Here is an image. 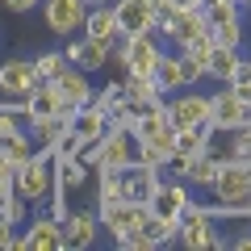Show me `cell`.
<instances>
[{
  "instance_id": "obj_1",
  "label": "cell",
  "mask_w": 251,
  "mask_h": 251,
  "mask_svg": "<svg viewBox=\"0 0 251 251\" xmlns=\"http://www.w3.org/2000/svg\"><path fill=\"white\" fill-rule=\"evenodd\" d=\"M209 201H226V205H239L251 218V163L243 159H222L209 180Z\"/></svg>"
},
{
  "instance_id": "obj_2",
  "label": "cell",
  "mask_w": 251,
  "mask_h": 251,
  "mask_svg": "<svg viewBox=\"0 0 251 251\" xmlns=\"http://www.w3.org/2000/svg\"><path fill=\"white\" fill-rule=\"evenodd\" d=\"M13 188H17V193H21V197H25L34 209L46 205V197H50V188H54V151L38 147V151L29 155L25 163H17Z\"/></svg>"
},
{
  "instance_id": "obj_3",
  "label": "cell",
  "mask_w": 251,
  "mask_h": 251,
  "mask_svg": "<svg viewBox=\"0 0 251 251\" xmlns=\"http://www.w3.org/2000/svg\"><path fill=\"white\" fill-rule=\"evenodd\" d=\"M84 17H88V4L84 0H42V21L54 38H72L84 29Z\"/></svg>"
},
{
  "instance_id": "obj_4",
  "label": "cell",
  "mask_w": 251,
  "mask_h": 251,
  "mask_svg": "<svg viewBox=\"0 0 251 251\" xmlns=\"http://www.w3.org/2000/svg\"><path fill=\"white\" fill-rule=\"evenodd\" d=\"M38 72H34V59H4L0 63V100H13V97H29L38 88Z\"/></svg>"
},
{
  "instance_id": "obj_5",
  "label": "cell",
  "mask_w": 251,
  "mask_h": 251,
  "mask_svg": "<svg viewBox=\"0 0 251 251\" xmlns=\"http://www.w3.org/2000/svg\"><path fill=\"white\" fill-rule=\"evenodd\" d=\"M168 122H172V126L209 122V92H197V88L172 92V97H168Z\"/></svg>"
},
{
  "instance_id": "obj_6",
  "label": "cell",
  "mask_w": 251,
  "mask_h": 251,
  "mask_svg": "<svg viewBox=\"0 0 251 251\" xmlns=\"http://www.w3.org/2000/svg\"><path fill=\"white\" fill-rule=\"evenodd\" d=\"M188 201H193V188H188L184 180L168 176V180H159V184H155V193H151V201H147V209H151V214H159V218H180Z\"/></svg>"
},
{
  "instance_id": "obj_7",
  "label": "cell",
  "mask_w": 251,
  "mask_h": 251,
  "mask_svg": "<svg viewBox=\"0 0 251 251\" xmlns=\"http://www.w3.org/2000/svg\"><path fill=\"white\" fill-rule=\"evenodd\" d=\"M97 218H100V226H105V230L117 239V234L134 230V226L147 218V205H134V201H126V197H117V201H100V205H97Z\"/></svg>"
},
{
  "instance_id": "obj_8",
  "label": "cell",
  "mask_w": 251,
  "mask_h": 251,
  "mask_svg": "<svg viewBox=\"0 0 251 251\" xmlns=\"http://www.w3.org/2000/svg\"><path fill=\"white\" fill-rule=\"evenodd\" d=\"M159 180H163V168H147V163H126V168H122V197H126V201H134V205H147Z\"/></svg>"
},
{
  "instance_id": "obj_9",
  "label": "cell",
  "mask_w": 251,
  "mask_h": 251,
  "mask_svg": "<svg viewBox=\"0 0 251 251\" xmlns=\"http://www.w3.org/2000/svg\"><path fill=\"white\" fill-rule=\"evenodd\" d=\"M113 13H117V29L126 38L155 34V4L151 0H113Z\"/></svg>"
},
{
  "instance_id": "obj_10",
  "label": "cell",
  "mask_w": 251,
  "mask_h": 251,
  "mask_svg": "<svg viewBox=\"0 0 251 251\" xmlns=\"http://www.w3.org/2000/svg\"><path fill=\"white\" fill-rule=\"evenodd\" d=\"M97 230H100V218H97V205L92 209H72L67 222H63V247L67 251H84L97 243Z\"/></svg>"
},
{
  "instance_id": "obj_11",
  "label": "cell",
  "mask_w": 251,
  "mask_h": 251,
  "mask_svg": "<svg viewBox=\"0 0 251 251\" xmlns=\"http://www.w3.org/2000/svg\"><path fill=\"white\" fill-rule=\"evenodd\" d=\"M63 54H67L72 67H80V72H88V75H97L100 67L109 63V46H105V42H92V38H84V34H72V38H67Z\"/></svg>"
},
{
  "instance_id": "obj_12",
  "label": "cell",
  "mask_w": 251,
  "mask_h": 251,
  "mask_svg": "<svg viewBox=\"0 0 251 251\" xmlns=\"http://www.w3.org/2000/svg\"><path fill=\"white\" fill-rule=\"evenodd\" d=\"M209 126L222 130V134H230V130H239V126H243V100L234 97L226 84L218 92H209Z\"/></svg>"
},
{
  "instance_id": "obj_13",
  "label": "cell",
  "mask_w": 251,
  "mask_h": 251,
  "mask_svg": "<svg viewBox=\"0 0 251 251\" xmlns=\"http://www.w3.org/2000/svg\"><path fill=\"white\" fill-rule=\"evenodd\" d=\"M21 234H25V247L29 251H63V226L54 222L50 214H34Z\"/></svg>"
},
{
  "instance_id": "obj_14",
  "label": "cell",
  "mask_w": 251,
  "mask_h": 251,
  "mask_svg": "<svg viewBox=\"0 0 251 251\" xmlns=\"http://www.w3.org/2000/svg\"><path fill=\"white\" fill-rule=\"evenodd\" d=\"M92 184V168L80 155H54V188L63 193H84Z\"/></svg>"
},
{
  "instance_id": "obj_15",
  "label": "cell",
  "mask_w": 251,
  "mask_h": 251,
  "mask_svg": "<svg viewBox=\"0 0 251 251\" xmlns=\"http://www.w3.org/2000/svg\"><path fill=\"white\" fill-rule=\"evenodd\" d=\"M155 84H159L163 97H172V92H184L188 88V75H184V59H180V50H163L159 63H155Z\"/></svg>"
},
{
  "instance_id": "obj_16",
  "label": "cell",
  "mask_w": 251,
  "mask_h": 251,
  "mask_svg": "<svg viewBox=\"0 0 251 251\" xmlns=\"http://www.w3.org/2000/svg\"><path fill=\"white\" fill-rule=\"evenodd\" d=\"M54 88L63 92V100H72L75 109H84V105L92 100V92H97V84H92L88 72H80V67H67V72L54 80Z\"/></svg>"
},
{
  "instance_id": "obj_17",
  "label": "cell",
  "mask_w": 251,
  "mask_h": 251,
  "mask_svg": "<svg viewBox=\"0 0 251 251\" xmlns=\"http://www.w3.org/2000/svg\"><path fill=\"white\" fill-rule=\"evenodd\" d=\"M59 105H63V92L54 88V80H42L25 97V117L29 122H38V117H59Z\"/></svg>"
},
{
  "instance_id": "obj_18",
  "label": "cell",
  "mask_w": 251,
  "mask_h": 251,
  "mask_svg": "<svg viewBox=\"0 0 251 251\" xmlns=\"http://www.w3.org/2000/svg\"><path fill=\"white\" fill-rule=\"evenodd\" d=\"M84 38H92V42H113L122 29H117V13H113V4H100V9H88V17H84V29H80Z\"/></svg>"
},
{
  "instance_id": "obj_19",
  "label": "cell",
  "mask_w": 251,
  "mask_h": 251,
  "mask_svg": "<svg viewBox=\"0 0 251 251\" xmlns=\"http://www.w3.org/2000/svg\"><path fill=\"white\" fill-rule=\"evenodd\" d=\"M67 130H72V134L88 147V143H97V138L109 130V117L100 113L97 105H84V109H75V117H72V126H67Z\"/></svg>"
},
{
  "instance_id": "obj_20",
  "label": "cell",
  "mask_w": 251,
  "mask_h": 251,
  "mask_svg": "<svg viewBox=\"0 0 251 251\" xmlns=\"http://www.w3.org/2000/svg\"><path fill=\"white\" fill-rule=\"evenodd\" d=\"M214 147V126L197 122V126H176V155H201Z\"/></svg>"
},
{
  "instance_id": "obj_21",
  "label": "cell",
  "mask_w": 251,
  "mask_h": 251,
  "mask_svg": "<svg viewBox=\"0 0 251 251\" xmlns=\"http://www.w3.org/2000/svg\"><path fill=\"white\" fill-rule=\"evenodd\" d=\"M243 50H234V46H214V54H209V67H205V80H218V84H230L234 67H239Z\"/></svg>"
},
{
  "instance_id": "obj_22",
  "label": "cell",
  "mask_w": 251,
  "mask_h": 251,
  "mask_svg": "<svg viewBox=\"0 0 251 251\" xmlns=\"http://www.w3.org/2000/svg\"><path fill=\"white\" fill-rule=\"evenodd\" d=\"M25 130H29V138H34V147L54 151V143L67 134V122H63V117H38V122H29Z\"/></svg>"
},
{
  "instance_id": "obj_23",
  "label": "cell",
  "mask_w": 251,
  "mask_h": 251,
  "mask_svg": "<svg viewBox=\"0 0 251 251\" xmlns=\"http://www.w3.org/2000/svg\"><path fill=\"white\" fill-rule=\"evenodd\" d=\"M209 38H214L218 46H234V50H243V42H247V21H243V17L218 21V25H209Z\"/></svg>"
},
{
  "instance_id": "obj_24",
  "label": "cell",
  "mask_w": 251,
  "mask_h": 251,
  "mask_svg": "<svg viewBox=\"0 0 251 251\" xmlns=\"http://www.w3.org/2000/svg\"><path fill=\"white\" fill-rule=\"evenodd\" d=\"M0 151L9 155L13 163H25L29 155L38 151V147H34V138H29V130H13V134H4V138H0Z\"/></svg>"
},
{
  "instance_id": "obj_25",
  "label": "cell",
  "mask_w": 251,
  "mask_h": 251,
  "mask_svg": "<svg viewBox=\"0 0 251 251\" xmlns=\"http://www.w3.org/2000/svg\"><path fill=\"white\" fill-rule=\"evenodd\" d=\"M88 105H97L105 117L113 113V109H122V105H126V88H122V80H109V84H100V88L92 92V100H88Z\"/></svg>"
},
{
  "instance_id": "obj_26",
  "label": "cell",
  "mask_w": 251,
  "mask_h": 251,
  "mask_svg": "<svg viewBox=\"0 0 251 251\" xmlns=\"http://www.w3.org/2000/svg\"><path fill=\"white\" fill-rule=\"evenodd\" d=\"M67 67H72V63H67V54H63V50H42V54H34L38 80H59Z\"/></svg>"
},
{
  "instance_id": "obj_27",
  "label": "cell",
  "mask_w": 251,
  "mask_h": 251,
  "mask_svg": "<svg viewBox=\"0 0 251 251\" xmlns=\"http://www.w3.org/2000/svg\"><path fill=\"white\" fill-rule=\"evenodd\" d=\"M0 214L9 218L13 226H25V222H29V214H34V205H29V201L21 197V193H13V197L4 201V205H0Z\"/></svg>"
},
{
  "instance_id": "obj_28",
  "label": "cell",
  "mask_w": 251,
  "mask_h": 251,
  "mask_svg": "<svg viewBox=\"0 0 251 251\" xmlns=\"http://www.w3.org/2000/svg\"><path fill=\"white\" fill-rule=\"evenodd\" d=\"M67 197H72V193H63V188H50V197H46V214L54 218V222H67V214H72V205H67Z\"/></svg>"
},
{
  "instance_id": "obj_29",
  "label": "cell",
  "mask_w": 251,
  "mask_h": 251,
  "mask_svg": "<svg viewBox=\"0 0 251 251\" xmlns=\"http://www.w3.org/2000/svg\"><path fill=\"white\" fill-rule=\"evenodd\" d=\"M38 4H42V0H4V9H9V13H34Z\"/></svg>"
},
{
  "instance_id": "obj_30",
  "label": "cell",
  "mask_w": 251,
  "mask_h": 251,
  "mask_svg": "<svg viewBox=\"0 0 251 251\" xmlns=\"http://www.w3.org/2000/svg\"><path fill=\"white\" fill-rule=\"evenodd\" d=\"M13 234H17V226H13V222H9V218L0 214V251L9 247V239H13Z\"/></svg>"
},
{
  "instance_id": "obj_31",
  "label": "cell",
  "mask_w": 251,
  "mask_h": 251,
  "mask_svg": "<svg viewBox=\"0 0 251 251\" xmlns=\"http://www.w3.org/2000/svg\"><path fill=\"white\" fill-rule=\"evenodd\" d=\"M230 247H234V251H251V230H239V234L230 239Z\"/></svg>"
},
{
  "instance_id": "obj_32",
  "label": "cell",
  "mask_w": 251,
  "mask_h": 251,
  "mask_svg": "<svg viewBox=\"0 0 251 251\" xmlns=\"http://www.w3.org/2000/svg\"><path fill=\"white\" fill-rule=\"evenodd\" d=\"M226 88H230L234 97L243 100V105H251V84H226Z\"/></svg>"
},
{
  "instance_id": "obj_33",
  "label": "cell",
  "mask_w": 251,
  "mask_h": 251,
  "mask_svg": "<svg viewBox=\"0 0 251 251\" xmlns=\"http://www.w3.org/2000/svg\"><path fill=\"white\" fill-rule=\"evenodd\" d=\"M13 193H17V188H13V176H0V205H4Z\"/></svg>"
},
{
  "instance_id": "obj_34",
  "label": "cell",
  "mask_w": 251,
  "mask_h": 251,
  "mask_svg": "<svg viewBox=\"0 0 251 251\" xmlns=\"http://www.w3.org/2000/svg\"><path fill=\"white\" fill-rule=\"evenodd\" d=\"M172 4H176V9H201L205 0H172Z\"/></svg>"
},
{
  "instance_id": "obj_35",
  "label": "cell",
  "mask_w": 251,
  "mask_h": 251,
  "mask_svg": "<svg viewBox=\"0 0 251 251\" xmlns=\"http://www.w3.org/2000/svg\"><path fill=\"white\" fill-rule=\"evenodd\" d=\"M84 4H88V9H100V4H113V0H84Z\"/></svg>"
},
{
  "instance_id": "obj_36",
  "label": "cell",
  "mask_w": 251,
  "mask_h": 251,
  "mask_svg": "<svg viewBox=\"0 0 251 251\" xmlns=\"http://www.w3.org/2000/svg\"><path fill=\"white\" fill-rule=\"evenodd\" d=\"M247 63H251V50H247Z\"/></svg>"
}]
</instances>
